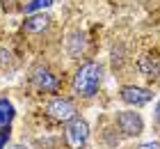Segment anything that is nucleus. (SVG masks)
I'll use <instances>...</instances> for the list:
<instances>
[{
	"label": "nucleus",
	"mask_w": 160,
	"mask_h": 149,
	"mask_svg": "<svg viewBox=\"0 0 160 149\" xmlns=\"http://www.w3.org/2000/svg\"><path fill=\"white\" fill-rule=\"evenodd\" d=\"M101 80H103V69L96 62H85L73 76V94L82 96V99H89L98 92Z\"/></svg>",
	"instance_id": "obj_1"
},
{
	"label": "nucleus",
	"mask_w": 160,
	"mask_h": 149,
	"mask_svg": "<svg viewBox=\"0 0 160 149\" xmlns=\"http://www.w3.org/2000/svg\"><path fill=\"white\" fill-rule=\"evenodd\" d=\"M46 115H48V117H53L55 122L67 124V122H71L73 117H78V108L73 106V101H71V99L55 96V99H50V101H48V106H46Z\"/></svg>",
	"instance_id": "obj_2"
},
{
	"label": "nucleus",
	"mask_w": 160,
	"mask_h": 149,
	"mask_svg": "<svg viewBox=\"0 0 160 149\" xmlns=\"http://www.w3.org/2000/svg\"><path fill=\"white\" fill-rule=\"evenodd\" d=\"M64 138H67V145H69L71 149L85 147V142L89 140V124H87L82 117H73L71 122H67Z\"/></svg>",
	"instance_id": "obj_3"
},
{
	"label": "nucleus",
	"mask_w": 160,
	"mask_h": 149,
	"mask_svg": "<svg viewBox=\"0 0 160 149\" xmlns=\"http://www.w3.org/2000/svg\"><path fill=\"white\" fill-rule=\"evenodd\" d=\"M117 126L123 136L133 138V136H140L144 131V119L140 113H135V110H121L117 115Z\"/></svg>",
	"instance_id": "obj_4"
},
{
	"label": "nucleus",
	"mask_w": 160,
	"mask_h": 149,
	"mask_svg": "<svg viewBox=\"0 0 160 149\" xmlns=\"http://www.w3.org/2000/svg\"><path fill=\"white\" fill-rule=\"evenodd\" d=\"M151 99H153V94H151V89H147V87H137V85L121 87V101L128 103V106H133V108L147 106Z\"/></svg>",
	"instance_id": "obj_5"
},
{
	"label": "nucleus",
	"mask_w": 160,
	"mask_h": 149,
	"mask_svg": "<svg viewBox=\"0 0 160 149\" xmlns=\"http://www.w3.org/2000/svg\"><path fill=\"white\" fill-rule=\"evenodd\" d=\"M32 80H34V85L39 89H43V92H55L57 89V76H53L46 67H37L34 73H32Z\"/></svg>",
	"instance_id": "obj_6"
},
{
	"label": "nucleus",
	"mask_w": 160,
	"mask_h": 149,
	"mask_svg": "<svg viewBox=\"0 0 160 149\" xmlns=\"http://www.w3.org/2000/svg\"><path fill=\"white\" fill-rule=\"evenodd\" d=\"M50 23V19L46 16V14H32V16H28L25 19V30L28 32H41V30H46Z\"/></svg>",
	"instance_id": "obj_7"
},
{
	"label": "nucleus",
	"mask_w": 160,
	"mask_h": 149,
	"mask_svg": "<svg viewBox=\"0 0 160 149\" xmlns=\"http://www.w3.org/2000/svg\"><path fill=\"white\" fill-rule=\"evenodd\" d=\"M14 115H16V110H14L12 101L7 99H0V126H9Z\"/></svg>",
	"instance_id": "obj_8"
},
{
	"label": "nucleus",
	"mask_w": 160,
	"mask_h": 149,
	"mask_svg": "<svg viewBox=\"0 0 160 149\" xmlns=\"http://www.w3.org/2000/svg\"><path fill=\"white\" fill-rule=\"evenodd\" d=\"M50 5H53V0H30V3L25 5V12L28 14H34L39 9H48Z\"/></svg>",
	"instance_id": "obj_9"
},
{
	"label": "nucleus",
	"mask_w": 160,
	"mask_h": 149,
	"mask_svg": "<svg viewBox=\"0 0 160 149\" xmlns=\"http://www.w3.org/2000/svg\"><path fill=\"white\" fill-rule=\"evenodd\" d=\"M9 126H0V149H5L7 142H9Z\"/></svg>",
	"instance_id": "obj_10"
},
{
	"label": "nucleus",
	"mask_w": 160,
	"mask_h": 149,
	"mask_svg": "<svg viewBox=\"0 0 160 149\" xmlns=\"http://www.w3.org/2000/svg\"><path fill=\"white\" fill-rule=\"evenodd\" d=\"M137 149H160V142H153V140L151 142H142Z\"/></svg>",
	"instance_id": "obj_11"
},
{
	"label": "nucleus",
	"mask_w": 160,
	"mask_h": 149,
	"mask_svg": "<svg viewBox=\"0 0 160 149\" xmlns=\"http://www.w3.org/2000/svg\"><path fill=\"white\" fill-rule=\"evenodd\" d=\"M156 124L160 126V101H158V106H156Z\"/></svg>",
	"instance_id": "obj_12"
},
{
	"label": "nucleus",
	"mask_w": 160,
	"mask_h": 149,
	"mask_svg": "<svg viewBox=\"0 0 160 149\" xmlns=\"http://www.w3.org/2000/svg\"><path fill=\"white\" fill-rule=\"evenodd\" d=\"M12 149H28V147H23V145H14Z\"/></svg>",
	"instance_id": "obj_13"
}]
</instances>
